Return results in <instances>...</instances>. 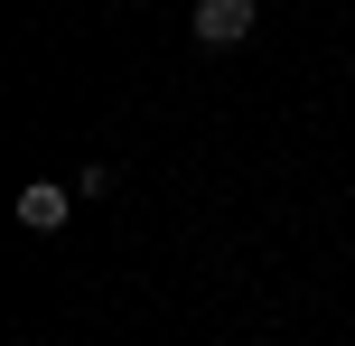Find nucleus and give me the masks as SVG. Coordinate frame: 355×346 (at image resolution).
<instances>
[{
  "label": "nucleus",
  "mask_w": 355,
  "mask_h": 346,
  "mask_svg": "<svg viewBox=\"0 0 355 346\" xmlns=\"http://www.w3.org/2000/svg\"><path fill=\"white\" fill-rule=\"evenodd\" d=\"M196 37L206 47H243L252 37V0H196Z\"/></svg>",
  "instance_id": "obj_1"
},
{
  "label": "nucleus",
  "mask_w": 355,
  "mask_h": 346,
  "mask_svg": "<svg viewBox=\"0 0 355 346\" xmlns=\"http://www.w3.org/2000/svg\"><path fill=\"white\" fill-rule=\"evenodd\" d=\"M66 187H56V178H28V187H19V225H28V234H56V225H66Z\"/></svg>",
  "instance_id": "obj_2"
}]
</instances>
